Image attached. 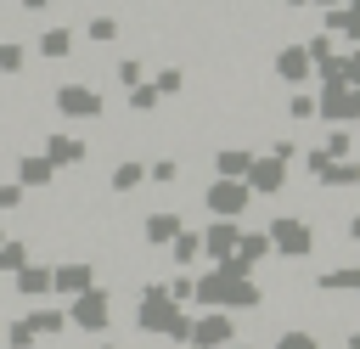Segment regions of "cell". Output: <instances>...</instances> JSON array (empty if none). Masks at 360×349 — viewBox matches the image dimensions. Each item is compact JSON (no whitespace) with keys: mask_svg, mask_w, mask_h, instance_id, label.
<instances>
[{"mask_svg":"<svg viewBox=\"0 0 360 349\" xmlns=\"http://www.w3.org/2000/svg\"><path fill=\"white\" fill-rule=\"evenodd\" d=\"M56 101H62V113H73V118H96V113H101V96L84 90V84H68Z\"/></svg>","mask_w":360,"mask_h":349,"instance_id":"cell-1","label":"cell"},{"mask_svg":"<svg viewBox=\"0 0 360 349\" xmlns=\"http://www.w3.org/2000/svg\"><path fill=\"white\" fill-rule=\"evenodd\" d=\"M73 321H79V326H107V298H101V293H90V298H79V310H73Z\"/></svg>","mask_w":360,"mask_h":349,"instance_id":"cell-2","label":"cell"},{"mask_svg":"<svg viewBox=\"0 0 360 349\" xmlns=\"http://www.w3.org/2000/svg\"><path fill=\"white\" fill-rule=\"evenodd\" d=\"M208 203H214L219 214H236V208L248 203V191H242V186H214V191H208Z\"/></svg>","mask_w":360,"mask_h":349,"instance_id":"cell-3","label":"cell"},{"mask_svg":"<svg viewBox=\"0 0 360 349\" xmlns=\"http://www.w3.org/2000/svg\"><path fill=\"white\" fill-rule=\"evenodd\" d=\"M253 186L259 191H276L281 186V163H253Z\"/></svg>","mask_w":360,"mask_h":349,"instance_id":"cell-4","label":"cell"},{"mask_svg":"<svg viewBox=\"0 0 360 349\" xmlns=\"http://www.w3.org/2000/svg\"><path fill=\"white\" fill-rule=\"evenodd\" d=\"M174 231H180V220H174V214H158V220L146 225V236H152V242H163V236H174Z\"/></svg>","mask_w":360,"mask_h":349,"instance_id":"cell-5","label":"cell"},{"mask_svg":"<svg viewBox=\"0 0 360 349\" xmlns=\"http://www.w3.org/2000/svg\"><path fill=\"white\" fill-rule=\"evenodd\" d=\"M22 180H28V186H45V180H51V163L28 158V163H22Z\"/></svg>","mask_w":360,"mask_h":349,"instance_id":"cell-6","label":"cell"},{"mask_svg":"<svg viewBox=\"0 0 360 349\" xmlns=\"http://www.w3.org/2000/svg\"><path fill=\"white\" fill-rule=\"evenodd\" d=\"M112 186H118V191H129V186H141V163H118V174H112Z\"/></svg>","mask_w":360,"mask_h":349,"instance_id":"cell-7","label":"cell"},{"mask_svg":"<svg viewBox=\"0 0 360 349\" xmlns=\"http://www.w3.org/2000/svg\"><path fill=\"white\" fill-rule=\"evenodd\" d=\"M39 51H45V56H68V34H62V28H56V34H45V39H39Z\"/></svg>","mask_w":360,"mask_h":349,"instance_id":"cell-8","label":"cell"},{"mask_svg":"<svg viewBox=\"0 0 360 349\" xmlns=\"http://www.w3.org/2000/svg\"><path fill=\"white\" fill-rule=\"evenodd\" d=\"M0 68L17 73V68H22V51H17V45H0Z\"/></svg>","mask_w":360,"mask_h":349,"instance_id":"cell-9","label":"cell"},{"mask_svg":"<svg viewBox=\"0 0 360 349\" xmlns=\"http://www.w3.org/2000/svg\"><path fill=\"white\" fill-rule=\"evenodd\" d=\"M219 169H231V174H236V169H248V158H242V152H219Z\"/></svg>","mask_w":360,"mask_h":349,"instance_id":"cell-10","label":"cell"},{"mask_svg":"<svg viewBox=\"0 0 360 349\" xmlns=\"http://www.w3.org/2000/svg\"><path fill=\"white\" fill-rule=\"evenodd\" d=\"M349 236H360V214H354V220H349Z\"/></svg>","mask_w":360,"mask_h":349,"instance_id":"cell-11","label":"cell"},{"mask_svg":"<svg viewBox=\"0 0 360 349\" xmlns=\"http://www.w3.org/2000/svg\"><path fill=\"white\" fill-rule=\"evenodd\" d=\"M22 6H28V11H39V6H51V0H22Z\"/></svg>","mask_w":360,"mask_h":349,"instance_id":"cell-12","label":"cell"}]
</instances>
